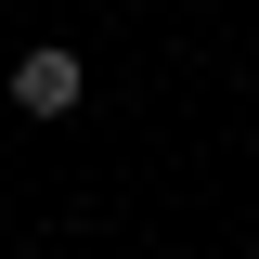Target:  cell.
I'll list each match as a JSON object with an SVG mask.
<instances>
[{"label": "cell", "mask_w": 259, "mask_h": 259, "mask_svg": "<svg viewBox=\"0 0 259 259\" xmlns=\"http://www.w3.org/2000/svg\"><path fill=\"white\" fill-rule=\"evenodd\" d=\"M78 91H91V78H78V52H52V39H39V52L13 65V104H26V117H65Z\"/></svg>", "instance_id": "cell-1"}]
</instances>
